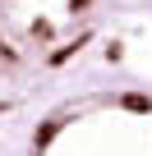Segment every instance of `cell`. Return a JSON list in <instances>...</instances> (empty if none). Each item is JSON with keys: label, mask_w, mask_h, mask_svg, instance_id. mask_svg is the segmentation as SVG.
<instances>
[{"label": "cell", "mask_w": 152, "mask_h": 156, "mask_svg": "<svg viewBox=\"0 0 152 156\" xmlns=\"http://www.w3.org/2000/svg\"><path fill=\"white\" fill-rule=\"evenodd\" d=\"M92 0H0V51L60 60L83 37Z\"/></svg>", "instance_id": "6da1fadb"}]
</instances>
